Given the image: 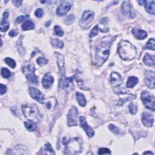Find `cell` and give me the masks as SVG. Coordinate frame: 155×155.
I'll return each mask as SVG.
<instances>
[{
	"label": "cell",
	"mask_w": 155,
	"mask_h": 155,
	"mask_svg": "<svg viewBox=\"0 0 155 155\" xmlns=\"http://www.w3.org/2000/svg\"><path fill=\"white\" fill-rule=\"evenodd\" d=\"M118 52L120 57L124 60H133L136 55V48L127 41H121L118 45Z\"/></svg>",
	"instance_id": "6da1fadb"
},
{
	"label": "cell",
	"mask_w": 155,
	"mask_h": 155,
	"mask_svg": "<svg viewBox=\"0 0 155 155\" xmlns=\"http://www.w3.org/2000/svg\"><path fill=\"white\" fill-rule=\"evenodd\" d=\"M62 144L65 145L64 154H76L82 151V141L79 138H74L67 139L64 138L62 140Z\"/></svg>",
	"instance_id": "7a4b0ae2"
},
{
	"label": "cell",
	"mask_w": 155,
	"mask_h": 155,
	"mask_svg": "<svg viewBox=\"0 0 155 155\" xmlns=\"http://www.w3.org/2000/svg\"><path fill=\"white\" fill-rule=\"evenodd\" d=\"M111 41H103L97 47L96 51V62L100 66L108 59L110 53V48Z\"/></svg>",
	"instance_id": "3957f363"
},
{
	"label": "cell",
	"mask_w": 155,
	"mask_h": 155,
	"mask_svg": "<svg viewBox=\"0 0 155 155\" xmlns=\"http://www.w3.org/2000/svg\"><path fill=\"white\" fill-rule=\"evenodd\" d=\"M22 110L24 116L34 123L40 122L42 118L40 111L35 105H23L22 106Z\"/></svg>",
	"instance_id": "277c9868"
},
{
	"label": "cell",
	"mask_w": 155,
	"mask_h": 155,
	"mask_svg": "<svg viewBox=\"0 0 155 155\" xmlns=\"http://www.w3.org/2000/svg\"><path fill=\"white\" fill-rule=\"evenodd\" d=\"M35 66L32 62L26 61L23 67V72L25 75L27 79L30 81L31 83L37 84L38 78L35 74Z\"/></svg>",
	"instance_id": "5b68a950"
},
{
	"label": "cell",
	"mask_w": 155,
	"mask_h": 155,
	"mask_svg": "<svg viewBox=\"0 0 155 155\" xmlns=\"http://www.w3.org/2000/svg\"><path fill=\"white\" fill-rule=\"evenodd\" d=\"M141 99L143 104L147 109L154 111L155 99L153 95L147 91H144L141 93Z\"/></svg>",
	"instance_id": "8992f818"
},
{
	"label": "cell",
	"mask_w": 155,
	"mask_h": 155,
	"mask_svg": "<svg viewBox=\"0 0 155 155\" xmlns=\"http://www.w3.org/2000/svg\"><path fill=\"white\" fill-rule=\"evenodd\" d=\"M78 112L75 107H72L67 114V124L69 127L77 125V119Z\"/></svg>",
	"instance_id": "52a82bcc"
},
{
	"label": "cell",
	"mask_w": 155,
	"mask_h": 155,
	"mask_svg": "<svg viewBox=\"0 0 155 155\" xmlns=\"http://www.w3.org/2000/svg\"><path fill=\"white\" fill-rule=\"evenodd\" d=\"M29 93L32 98L38 101V103L42 104L44 103V96L38 89L35 87L29 88Z\"/></svg>",
	"instance_id": "ba28073f"
},
{
	"label": "cell",
	"mask_w": 155,
	"mask_h": 155,
	"mask_svg": "<svg viewBox=\"0 0 155 155\" xmlns=\"http://www.w3.org/2000/svg\"><path fill=\"white\" fill-rule=\"evenodd\" d=\"M72 7V4L70 1H63L56 10V14L58 16L62 17L66 15Z\"/></svg>",
	"instance_id": "9c48e42d"
},
{
	"label": "cell",
	"mask_w": 155,
	"mask_h": 155,
	"mask_svg": "<svg viewBox=\"0 0 155 155\" xmlns=\"http://www.w3.org/2000/svg\"><path fill=\"white\" fill-rule=\"evenodd\" d=\"M121 10L125 17L130 18H133L135 17L134 13H133L132 11V8H131L129 1H126L123 3L122 6H121Z\"/></svg>",
	"instance_id": "30bf717a"
},
{
	"label": "cell",
	"mask_w": 155,
	"mask_h": 155,
	"mask_svg": "<svg viewBox=\"0 0 155 155\" xmlns=\"http://www.w3.org/2000/svg\"><path fill=\"white\" fill-rule=\"evenodd\" d=\"M154 72L152 71H147L145 73V84L150 89H154Z\"/></svg>",
	"instance_id": "8fae6325"
},
{
	"label": "cell",
	"mask_w": 155,
	"mask_h": 155,
	"mask_svg": "<svg viewBox=\"0 0 155 155\" xmlns=\"http://www.w3.org/2000/svg\"><path fill=\"white\" fill-rule=\"evenodd\" d=\"M79 121H80V125L81 126V127H82L84 129V131L85 132L86 134H87V136L90 138L93 137L95 134L94 131L93 129H91L89 127L88 124H87L86 121L83 116H81L79 118Z\"/></svg>",
	"instance_id": "7c38bea8"
},
{
	"label": "cell",
	"mask_w": 155,
	"mask_h": 155,
	"mask_svg": "<svg viewBox=\"0 0 155 155\" xmlns=\"http://www.w3.org/2000/svg\"><path fill=\"white\" fill-rule=\"evenodd\" d=\"M110 84L113 87H118L122 83V78L118 73L113 72L110 75Z\"/></svg>",
	"instance_id": "4fadbf2b"
},
{
	"label": "cell",
	"mask_w": 155,
	"mask_h": 155,
	"mask_svg": "<svg viewBox=\"0 0 155 155\" xmlns=\"http://www.w3.org/2000/svg\"><path fill=\"white\" fill-rule=\"evenodd\" d=\"M142 121L145 126L152 127L154 123L153 116L148 113H144L142 115Z\"/></svg>",
	"instance_id": "5bb4252c"
},
{
	"label": "cell",
	"mask_w": 155,
	"mask_h": 155,
	"mask_svg": "<svg viewBox=\"0 0 155 155\" xmlns=\"http://www.w3.org/2000/svg\"><path fill=\"white\" fill-rule=\"evenodd\" d=\"M55 56L56 57L57 64H58V67H59L60 72L62 75H64L65 74L64 56L59 53H55Z\"/></svg>",
	"instance_id": "9a60e30c"
},
{
	"label": "cell",
	"mask_w": 155,
	"mask_h": 155,
	"mask_svg": "<svg viewBox=\"0 0 155 155\" xmlns=\"http://www.w3.org/2000/svg\"><path fill=\"white\" fill-rule=\"evenodd\" d=\"M74 77H70V78H67L64 76H63L60 80L59 82V87L62 89H65L68 88L69 87L70 83L73 82L74 79Z\"/></svg>",
	"instance_id": "2e32d148"
},
{
	"label": "cell",
	"mask_w": 155,
	"mask_h": 155,
	"mask_svg": "<svg viewBox=\"0 0 155 155\" xmlns=\"http://www.w3.org/2000/svg\"><path fill=\"white\" fill-rule=\"evenodd\" d=\"M53 81H54V79H53V76L50 74V73H47L44 76L42 81L43 87L46 89L48 88L53 84Z\"/></svg>",
	"instance_id": "e0dca14e"
},
{
	"label": "cell",
	"mask_w": 155,
	"mask_h": 155,
	"mask_svg": "<svg viewBox=\"0 0 155 155\" xmlns=\"http://www.w3.org/2000/svg\"><path fill=\"white\" fill-rule=\"evenodd\" d=\"M95 17V13L93 12H92L91 11H85L82 15V17L81 18V20L82 22L87 24V23H89L91 22L92 20H93Z\"/></svg>",
	"instance_id": "ac0fdd59"
},
{
	"label": "cell",
	"mask_w": 155,
	"mask_h": 155,
	"mask_svg": "<svg viewBox=\"0 0 155 155\" xmlns=\"http://www.w3.org/2000/svg\"><path fill=\"white\" fill-rule=\"evenodd\" d=\"M132 33L136 38L138 39V40H144V39L146 38L147 36L146 32L136 28H134L132 30Z\"/></svg>",
	"instance_id": "d6986e66"
},
{
	"label": "cell",
	"mask_w": 155,
	"mask_h": 155,
	"mask_svg": "<svg viewBox=\"0 0 155 155\" xmlns=\"http://www.w3.org/2000/svg\"><path fill=\"white\" fill-rule=\"evenodd\" d=\"M154 58L155 57L154 55H151L148 54V53H146L144 58L143 61L145 65L150 67H154L155 63Z\"/></svg>",
	"instance_id": "ffe728a7"
},
{
	"label": "cell",
	"mask_w": 155,
	"mask_h": 155,
	"mask_svg": "<svg viewBox=\"0 0 155 155\" xmlns=\"http://www.w3.org/2000/svg\"><path fill=\"white\" fill-rule=\"evenodd\" d=\"M154 3L155 2L154 1H147L146 4L145 5V8L146 11L152 14L153 15H154Z\"/></svg>",
	"instance_id": "44dd1931"
},
{
	"label": "cell",
	"mask_w": 155,
	"mask_h": 155,
	"mask_svg": "<svg viewBox=\"0 0 155 155\" xmlns=\"http://www.w3.org/2000/svg\"><path fill=\"white\" fill-rule=\"evenodd\" d=\"M76 99L78 102L79 105L81 107H84L87 103V101L84 95L83 94L79 93V92H78V93H76Z\"/></svg>",
	"instance_id": "7402d4cb"
},
{
	"label": "cell",
	"mask_w": 155,
	"mask_h": 155,
	"mask_svg": "<svg viewBox=\"0 0 155 155\" xmlns=\"http://www.w3.org/2000/svg\"><path fill=\"white\" fill-rule=\"evenodd\" d=\"M138 79L136 77L130 76L127 82V87L128 88H133V87L138 84Z\"/></svg>",
	"instance_id": "603a6c76"
},
{
	"label": "cell",
	"mask_w": 155,
	"mask_h": 155,
	"mask_svg": "<svg viewBox=\"0 0 155 155\" xmlns=\"http://www.w3.org/2000/svg\"><path fill=\"white\" fill-rule=\"evenodd\" d=\"M24 125H25L26 128L30 132H33L35 131L36 129V126L35 124V123L33 122L32 121H27L24 123Z\"/></svg>",
	"instance_id": "cb8c5ba5"
},
{
	"label": "cell",
	"mask_w": 155,
	"mask_h": 155,
	"mask_svg": "<svg viewBox=\"0 0 155 155\" xmlns=\"http://www.w3.org/2000/svg\"><path fill=\"white\" fill-rule=\"evenodd\" d=\"M35 28V24L34 23L30 21L27 20L24 22L22 25V28L23 30H32Z\"/></svg>",
	"instance_id": "d4e9b609"
},
{
	"label": "cell",
	"mask_w": 155,
	"mask_h": 155,
	"mask_svg": "<svg viewBox=\"0 0 155 155\" xmlns=\"http://www.w3.org/2000/svg\"><path fill=\"white\" fill-rule=\"evenodd\" d=\"M51 44L53 47H55L56 48H62L63 47H64V44H63V42L61 40H58V39H56V38L52 39Z\"/></svg>",
	"instance_id": "484cf974"
},
{
	"label": "cell",
	"mask_w": 155,
	"mask_h": 155,
	"mask_svg": "<svg viewBox=\"0 0 155 155\" xmlns=\"http://www.w3.org/2000/svg\"><path fill=\"white\" fill-rule=\"evenodd\" d=\"M44 154H55V153L53 150L52 145H50V143H46L44 145Z\"/></svg>",
	"instance_id": "4316f807"
},
{
	"label": "cell",
	"mask_w": 155,
	"mask_h": 155,
	"mask_svg": "<svg viewBox=\"0 0 155 155\" xmlns=\"http://www.w3.org/2000/svg\"><path fill=\"white\" fill-rule=\"evenodd\" d=\"M9 28V24L7 21V19H3L1 22V24H0V29L1 31L3 32H6Z\"/></svg>",
	"instance_id": "83f0119b"
},
{
	"label": "cell",
	"mask_w": 155,
	"mask_h": 155,
	"mask_svg": "<svg viewBox=\"0 0 155 155\" xmlns=\"http://www.w3.org/2000/svg\"><path fill=\"white\" fill-rule=\"evenodd\" d=\"M154 43H155V42H154V38L150 39L147 43L146 46L145 47V48H146V49H150V50H155Z\"/></svg>",
	"instance_id": "f1b7e54d"
},
{
	"label": "cell",
	"mask_w": 155,
	"mask_h": 155,
	"mask_svg": "<svg viewBox=\"0 0 155 155\" xmlns=\"http://www.w3.org/2000/svg\"><path fill=\"white\" fill-rule=\"evenodd\" d=\"M4 61H5V62H6V64L9 66H10L11 68H12V69H14V68L16 67V62L13 59H12V58H5Z\"/></svg>",
	"instance_id": "f546056e"
},
{
	"label": "cell",
	"mask_w": 155,
	"mask_h": 155,
	"mask_svg": "<svg viewBox=\"0 0 155 155\" xmlns=\"http://www.w3.org/2000/svg\"><path fill=\"white\" fill-rule=\"evenodd\" d=\"M1 75L4 78H9L11 76V72L7 68L3 67L1 69Z\"/></svg>",
	"instance_id": "4dcf8cb0"
},
{
	"label": "cell",
	"mask_w": 155,
	"mask_h": 155,
	"mask_svg": "<svg viewBox=\"0 0 155 155\" xmlns=\"http://www.w3.org/2000/svg\"><path fill=\"white\" fill-rule=\"evenodd\" d=\"M129 111H130V113L132 114V115H134V114L136 113L137 111H138L137 105L133 103L130 104V105H129Z\"/></svg>",
	"instance_id": "1f68e13d"
},
{
	"label": "cell",
	"mask_w": 155,
	"mask_h": 155,
	"mask_svg": "<svg viewBox=\"0 0 155 155\" xmlns=\"http://www.w3.org/2000/svg\"><path fill=\"white\" fill-rule=\"evenodd\" d=\"M76 81H77L78 85V87H79L81 89L84 90H89V89L87 88V87H86L84 85V81L82 79L78 78V79H76Z\"/></svg>",
	"instance_id": "d6a6232c"
},
{
	"label": "cell",
	"mask_w": 155,
	"mask_h": 155,
	"mask_svg": "<svg viewBox=\"0 0 155 155\" xmlns=\"http://www.w3.org/2000/svg\"><path fill=\"white\" fill-rule=\"evenodd\" d=\"M54 32L56 35L58 36H62L64 35V31L62 30V28L58 26H56L54 28Z\"/></svg>",
	"instance_id": "836d02e7"
},
{
	"label": "cell",
	"mask_w": 155,
	"mask_h": 155,
	"mask_svg": "<svg viewBox=\"0 0 155 155\" xmlns=\"http://www.w3.org/2000/svg\"><path fill=\"white\" fill-rule=\"evenodd\" d=\"M109 128L111 132H112L113 133H115V134H119L121 133L119 129L113 124H110L109 125Z\"/></svg>",
	"instance_id": "e575fe53"
},
{
	"label": "cell",
	"mask_w": 155,
	"mask_h": 155,
	"mask_svg": "<svg viewBox=\"0 0 155 155\" xmlns=\"http://www.w3.org/2000/svg\"><path fill=\"white\" fill-rule=\"evenodd\" d=\"M36 61H37V63L38 64V65H40L41 66H45L46 64H47V62H48V60L47 59H46L45 58H43V57H40V58H38Z\"/></svg>",
	"instance_id": "d590c367"
},
{
	"label": "cell",
	"mask_w": 155,
	"mask_h": 155,
	"mask_svg": "<svg viewBox=\"0 0 155 155\" xmlns=\"http://www.w3.org/2000/svg\"><path fill=\"white\" fill-rule=\"evenodd\" d=\"M98 30H99V26L98 25L95 26L92 29V30L90 32V38H93L94 36H96L98 33Z\"/></svg>",
	"instance_id": "8d00e7d4"
},
{
	"label": "cell",
	"mask_w": 155,
	"mask_h": 155,
	"mask_svg": "<svg viewBox=\"0 0 155 155\" xmlns=\"http://www.w3.org/2000/svg\"><path fill=\"white\" fill-rule=\"evenodd\" d=\"M99 154H110L111 151L107 148H101L98 150V153Z\"/></svg>",
	"instance_id": "74e56055"
},
{
	"label": "cell",
	"mask_w": 155,
	"mask_h": 155,
	"mask_svg": "<svg viewBox=\"0 0 155 155\" xmlns=\"http://www.w3.org/2000/svg\"><path fill=\"white\" fill-rule=\"evenodd\" d=\"M74 19H75L74 16L71 14L66 18V20H65V23L67 24H71L73 22H74Z\"/></svg>",
	"instance_id": "f35d334b"
},
{
	"label": "cell",
	"mask_w": 155,
	"mask_h": 155,
	"mask_svg": "<svg viewBox=\"0 0 155 155\" xmlns=\"http://www.w3.org/2000/svg\"><path fill=\"white\" fill-rule=\"evenodd\" d=\"M29 18V15H21V16H19L18 17L17 19H16V23H20L23 21H24L25 19H26L27 18Z\"/></svg>",
	"instance_id": "ab89813d"
},
{
	"label": "cell",
	"mask_w": 155,
	"mask_h": 155,
	"mask_svg": "<svg viewBox=\"0 0 155 155\" xmlns=\"http://www.w3.org/2000/svg\"><path fill=\"white\" fill-rule=\"evenodd\" d=\"M43 15V10L41 8L36 9V11L35 12V15L38 18H41L42 17Z\"/></svg>",
	"instance_id": "60d3db41"
},
{
	"label": "cell",
	"mask_w": 155,
	"mask_h": 155,
	"mask_svg": "<svg viewBox=\"0 0 155 155\" xmlns=\"http://www.w3.org/2000/svg\"><path fill=\"white\" fill-rule=\"evenodd\" d=\"M6 90H7L6 86L3 84H1V88H0V95H3V94H4L6 92Z\"/></svg>",
	"instance_id": "b9f144b4"
},
{
	"label": "cell",
	"mask_w": 155,
	"mask_h": 155,
	"mask_svg": "<svg viewBox=\"0 0 155 155\" xmlns=\"http://www.w3.org/2000/svg\"><path fill=\"white\" fill-rule=\"evenodd\" d=\"M17 34H18V32L17 31V30H15V29H12V30L9 32V35L10 36L13 37V36H17Z\"/></svg>",
	"instance_id": "7bdbcfd3"
},
{
	"label": "cell",
	"mask_w": 155,
	"mask_h": 155,
	"mask_svg": "<svg viewBox=\"0 0 155 155\" xmlns=\"http://www.w3.org/2000/svg\"><path fill=\"white\" fill-rule=\"evenodd\" d=\"M12 2L17 7H19V6H21L23 3L22 1H19V0H13Z\"/></svg>",
	"instance_id": "ee69618b"
},
{
	"label": "cell",
	"mask_w": 155,
	"mask_h": 155,
	"mask_svg": "<svg viewBox=\"0 0 155 155\" xmlns=\"http://www.w3.org/2000/svg\"><path fill=\"white\" fill-rule=\"evenodd\" d=\"M107 18H103V19H102L101 20V23L102 24H103L104 25H105V24L106 23H107Z\"/></svg>",
	"instance_id": "f6af8a7d"
},
{
	"label": "cell",
	"mask_w": 155,
	"mask_h": 155,
	"mask_svg": "<svg viewBox=\"0 0 155 155\" xmlns=\"http://www.w3.org/2000/svg\"><path fill=\"white\" fill-rule=\"evenodd\" d=\"M146 2H147V1H138V3L140 5H145V4H146Z\"/></svg>",
	"instance_id": "bcb514c9"
},
{
	"label": "cell",
	"mask_w": 155,
	"mask_h": 155,
	"mask_svg": "<svg viewBox=\"0 0 155 155\" xmlns=\"http://www.w3.org/2000/svg\"><path fill=\"white\" fill-rule=\"evenodd\" d=\"M143 154H153V153H152L151 152H145Z\"/></svg>",
	"instance_id": "7dc6e473"
},
{
	"label": "cell",
	"mask_w": 155,
	"mask_h": 155,
	"mask_svg": "<svg viewBox=\"0 0 155 155\" xmlns=\"http://www.w3.org/2000/svg\"><path fill=\"white\" fill-rule=\"evenodd\" d=\"M50 23H51V21H48V22L46 23V26L47 27L49 26L50 25Z\"/></svg>",
	"instance_id": "c3c4849f"
},
{
	"label": "cell",
	"mask_w": 155,
	"mask_h": 155,
	"mask_svg": "<svg viewBox=\"0 0 155 155\" xmlns=\"http://www.w3.org/2000/svg\"><path fill=\"white\" fill-rule=\"evenodd\" d=\"M21 50H23V52H24V50L23 49V48H21ZM21 55H23V53H22V51H21Z\"/></svg>",
	"instance_id": "681fc988"
}]
</instances>
